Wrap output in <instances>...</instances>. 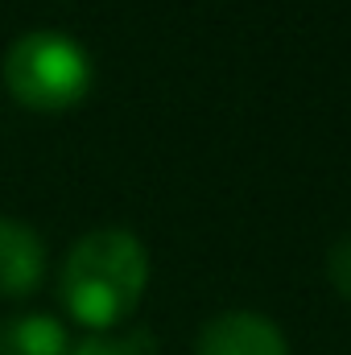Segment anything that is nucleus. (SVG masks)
<instances>
[{
	"instance_id": "423d86ee",
	"label": "nucleus",
	"mask_w": 351,
	"mask_h": 355,
	"mask_svg": "<svg viewBox=\"0 0 351 355\" xmlns=\"http://www.w3.org/2000/svg\"><path fill=\"white\" fill-rule=\"evenodd\" d=\"M327 277L351 297V232L343 240L331 244V252H327Z\"/></svg>"
},
{
	"instance_id": "0eeeda50",
	"label": "nucleus",
	"mask_w": 351,
	"mask_h": 355,
	"mask_svg": "<svg viewBox=\"0 0 351 355\" xmlns=\"http://www.w3.org/2000/svg\"><path fill=\"white\" fill-rule=\"evenodd\" d=\"M67 355H128V347L112 343V339H83V343L67 347Z\"/></svg>"
},
{
	"instance_id": "f03ea898",
	"label": "nucleus",
	"mask_w": 351,
	"mask_h": 355,
	"mask_svg": "<svg viewBox=\"0 0 351 355\" xmlns=\"http://www.w3.org/2000/svg\"><path fill=\"white\" fill-rule=\"evenodd\" d=\"M4 83L33 112H67L87 95L91 58L75 37L54 29H33L8 46Z\"/></svg>"
},
{
	"instance_id": "20e7f679",
	"label": "nucleus",
	"mask_w": 351,
	"mask_h": 355,
	"mask_svg": "<svg viewBox=\"0 0 351 355\" xmlns=\"http://www.w3.org/2000/svg\"><path fill=\"white\" fill-rule=\"evenodd\" d=\"M46 248L21 219H0V297H25L42 285Z\"/></svg>"
},
{
	"instance_id": "f257e3e1",
	"label": "nucleus",
	"mask_w": 351,
	"mask_h": 355,
	"mask_svg": "<svg viewBox=\"0 0 351 355\" xmlns=\"http://www.w3.org/2000/svg\"><path fill=\"white\" fill-rule=\"evenodd\" d=\"M145 281H149L145 244L124 227H99L75 240L58 289H62V306L79 322L112 327L141 302Z\"/></svg>"
},
{
	"instance_id": "7ed1b4c3",
	"label": "nucleus",
	"mask_w": 351,
	"mask_h": 355,
	"mask_svg": "<svg viewBox=\"0 0 351 355\" xmlns=\"http://www.w3.org/2000/svg\"><path fill=\"white\" fill-rule=\"evenodd\" d=\"M194 355H289V343L273 318L252 310H228L198 331Z\"/></svg>"
},
{
	"instance_id": "39448f33",
	"label": "nucleus",
	"mask_w": 351,
	"mask_h": 355,
	"mask_svg": "<svg viewBox=\"0 0 351 355\" xmlns=\"http://www.w3.org/2000/svg\"><path fill=\"white\" fill-rule=\"evenodd\" d=\"M0 355H67V331L46 314H12L0 322Z\"/></svg>"
}]
</instances>
